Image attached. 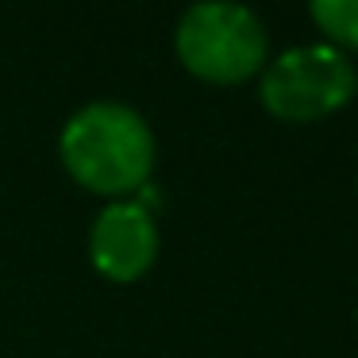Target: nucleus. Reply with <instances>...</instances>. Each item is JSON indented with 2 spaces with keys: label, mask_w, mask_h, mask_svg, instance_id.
<instances>
[{
  "label": "nucleus",
  "mask_w": 358,
  "mask_h": 358,
  "mask_svg": "<svg viewBox=\"0 0 358 358\" xmlns=\"http://www.w3.org/2000/svg\"><path fill=\"white\" fill-rule=\"evenodd\" d=\"M58 158L81 189L127 201L155 173V131L147 116L120 101H89L62 124Z\"/></svg>",
  "instance_id": "nucleus-1"
},
{
  "label": "nucleus",
  "mask_w": 358,
  "mask_h": 358,
  "mask_svg": "<svg viewBox=\"0 0 358 358\" xmlns=\"http://www.w3.org/2000/svg\"><path fill=\"white\" fill-rule=\"evenodd\" d=\"M173 50L193 78L212 85H243L270 62V35L247 4L204 0L181 12L173 27Z\"/></svg>",
  "instance_id": "nucleus-2"
},
{
  "label": "nucleus",
  "mask_w": 358,
  "mask_h": 358,
  "mask_svg": "<svg viewBox=\"0 0 358 358\" xmlns=\"http://www.w3.org/2000/svg\"><path fill=\"white\" fill-rule=\"evenodd\" d=\"M358 93V70L327 43L289 47L258 73V101L281 124H316L347 108Z\"/></svg>",
  "instance_id": "nucleus-3"
},
{
  "label": "nucleus",
  "mask_w": 358,
  "mask_h": 358,
  "mask_svg": "<svg viewBox=\"0 0 358 358\" xmlns=\"http://www.w3.org/2000/svg\"><path fill=\"white\" fill-rule=\"evenodd\" d=\"M158 247H162L158 220L150 204H143L139 196L108 201L89 227V262L101 278L116 285L139 281L155 266Z\"/></svg>",
  "instance_id": "nucleus-4"
},
{
  "label": "nucleus",
  "mask_w": 358,
  "mask_h": 358,
  "mask_svg": "<svg viewBox=\"0 0 358 358\" xmlns=\"http://www.w3.org/2000/svg\"><path fill=\"white\" fill-rule=\"evenodd\" d=\"M308 16L324 31L327 47L343 50V55L358 50V0H316Z\"/></svg>",
  "instance_id": "nucleus-5"
}]
</instances>
